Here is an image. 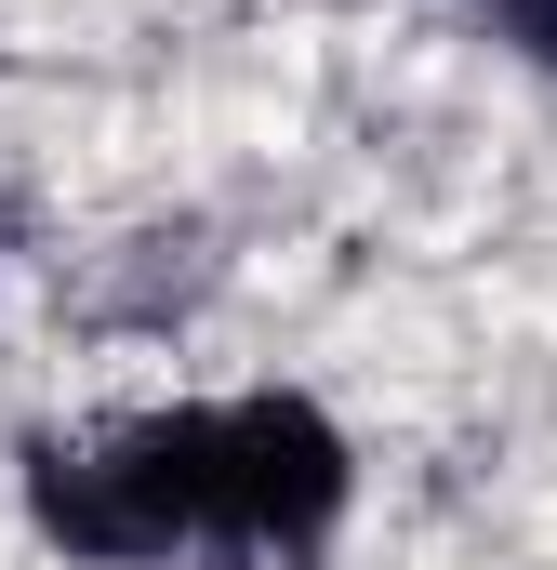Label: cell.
<instances>
[{
    "mask_svg": "<svg viewBox=\"0 0 557 570\" xmlns=\"http://www.w3.org/2000/svg\"><path fill=\"white\" fill-rule=\"evenodd\" d=\"M27 518L80 570L213 558V531H226V399L134 412L107 438H27Z\"/></svg>",
    "mask_w": 557,
    "mask_h": 570,
    "instance_id": "obj_1",
    "label": "cell"
},
{
    "mask_svg": "<svg viewBox=\"0 0 557 570\" xmlns=\"http://www.w3.org/2000/svg\"><path fill=\"white\" fill-rule=\"evenodd\" d=\"M345 504H359V451L319 399H292V385L226 399V531H213V558H319L345 531Z\"/></svg>",
    "mask_w": 557,
    "mask_h": 570,
    "instance_id": "obj_2",
    "label": "cell"
},
{
    "mask_svg": "<svg viewBox=\"0 0 557 570\" xmlns=\"http://www.w3.org/2000/svg\"><path fill=\"white\" fill-rule=\"evenodd\" d=\"M491 40L518 67H557V0H491Z\"/></svg>",
    "mask_w": 557,
    "mask_h": 570,
    "instance_id": "obj_3",
    "label": "cell"
}]
</instances>
